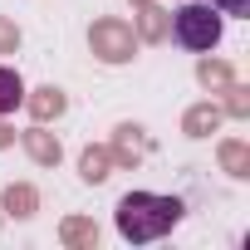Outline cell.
<instances>
[{
  "label": "cell",
  "mask_w": 250,
  "mask_h": 250,
  "mask_svg": "<svg viewBox=\"0 0 250 250\" xmlns=\"http://www.w3.org/2000/svg\"><path fill=\"white\" fill-rule=\"evenodd\" d=\"M20 103H25V83H20V74L0 64V113H15Z\"/></svg>",
  "instance_id": "obj_3"
},
{
  "label": "cell",
  "mask_w": 250,
  "mask_h": 250,
  "mask_svg": "<svg viewBox=\"0 0 250 250\" xmlns=\"http://www.w3.org/2000/svg\"><path fill=\"white\" fill-rule=\"evenodd\" d=\"M221 15H250V0H211Z\"/></svg>",
  "instance_id": "obj_4"
},
{
  "label": "cell",
  "mask_w": 250,
  "mask_h": 250,
  "mask_svg": "<svg viewBox=\"0 0 250 250\" xmlns=\"http://www.w3.org/2000/svg\"><path fill=\"white\" fill-rule=\"evenodd\" d=\"M187 216V201L182 196H162V191H128L118 206H113V226L123 240L133 245H147V240H162L167 230H177Z\"/></svg>",
  "instance_id": "obj_1"
},
{
  "label": "cell",
  "mask_w": 250,
  "mask_h": 250,
  "mask_svg": "<svg viewBox=\"0 0 250 250\" xmlns=\"http://www.w3.org/2000/svg\"><path fill=\"white\" fill-rule=\"evenodd\" d=\"M221 30H226V15L211 5V0H191V5H182L177 20H172V40L182 49H191V54L216 49L221 44Z\"/></svg>",
  "instance_id": "obj_2"
}]
</instances>
